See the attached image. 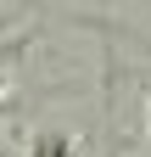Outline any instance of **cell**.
I'll list each match as a JSON object with an SVG mask.
<instances>
[{
	"label": "cell",
	"mask_w": 151,
	"mask_h": 157,
	"mask_svg": "<svg viewBox=\"0 0 151 157\" xmlns=\"http://www.w3.org/2000/svg\"><path fill=\"white\" fill-rule=\"evenodd\" d=\"M34 157H67V135H39V140H34Z\"/></svg>",
	"instance_id": "cell-1"
},
{
	"label": "cell",
	"mask_w": 151,
	"mask_h": 157,
	"mask_svg": "<svg viewBox=\"0 0 151 157\" xmlns=\"http://www.w3.org/2000/svg\"><path fill=\"white\" fill-rule=\"evenodd\" d=\"M0 90H6V67H0Z\"/></svg>",
	"instance_id": "cell-2"
}]
</instances>
